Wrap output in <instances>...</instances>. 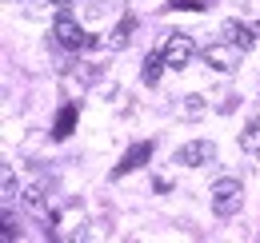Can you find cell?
<instances>
[{
	"label": "cell",
	"instance_id": "obj_1",
	"mask_svg": "<svg viewBox=\"0 0 260 243\" xmlns=\"http://www.w3.org/2000/svg\"><path fill=\"white\" fill-rule=\"evenodd\" d=\"M208 195H212V212L224 215V219L244 208V183H240V180H216Z\"/></svg>",
	"mask_w": 260,
	"mask_h": 243
},
{
	"label": "cell",
	"instance_id": "obj_2",
	"mask_svg": "<svg viewBox=\"0 0 260 243\" xmlns=\"http://www.w3.org/2000/svg\"><path fill=\"white\" fill-rule=\"evenodd\" d=\"M52 32H56V44H60V48H68V52H80V48H88V44H92V36L80 28L68 12H60V16H56Z\"/></svg>",
	"mask_w": 260,
	"mask_h": 243
},
{
	"label": "cell",
	"instance_id": "obj_3",
	"mask_svg": "<svg viewBox=\"0 0 260 243\" xmlns=\"http://www.w3.org/2000/svg\"><path fill=\"white\" fill-rule=\"evenodd\" d=\"M160 52H164V60H168V68L180 72V68H188V60L196 56V40H192V36H184V32H172V36L164 40Z\"/></svg>",
	"mask_w": 260,
	"mask_h": 243
},
{
	"label": "cell",
	"instance_id": "obj_4",
	"mask_svg": "<svg viewBox=\"0 0 260 243\" xmlns=\"http://www.w3.org/2000/svg\"><path fill=\"white\" fill-rule=\"evenodd\" d=\"M204 64L216 68V72H236V64H240V48H236L232 40H216V44L204 48Z\"/></svg>",
	"mask_w": 260,
	"mask_h": 243
},
{
	"label": "cell",
	"instance_id": "obj_5",
	"mask_svg": "<svg viewBox=\"0 0 260 243\" xmlns=\"http://www.w3.org/2000/svg\"><path fill=\"white\" fill-rule=\"evenodd\" d=\"M212 155H216L212 140H188L176 148V164L180 168H204V164H212Z\"/></svg>",
	"mask_w": 260,
	"mask_h": 243
},
{
	"label": "cell",
	"instance_id": "obj_6",
	"mask_svg": "<svg viewBox=\"0 0 260 243\" xmlns=\"http://www.w3.org/2000/svg\"><path fill=\"white\" fill-rule=\"evenodd\" d=\"M152 159V140H140V144H132L128 152H124V159L112 168V180H120V176H128V172H136V168H144Z\"/></svg>",
	"mask_w": 260,
	"mask_h": 243
},
{
	"label": "cell",
	"instance_id": "obj_7",
	"mask_svg": "<svg viewBox=\"0 0 260 243\" xmlns=\"http://www.w3.org/2000/svg\"><path fill=\"white\" fill-rule=\"evenodd\" d=\"M220 36H224V40H232L240 52H248V48L256 44V28H248V24H240V20H224Z\"/></svg>",
	"mask_w": 260,
	"mask_h": 243
},
{
	"label": "cell",
	"instance_id": "obj_8",
	"mask_svg": "<svg viewBox=\"0 0 260 243\" xmlns=\"http://www.w3.org/2000/svg\"><path fill=\"white\" fill-rule=\"evenodd\" d=\"M164 68H168L164 52H148V56H144V64H140V80H144V84H156Z\"/></svg>",
	"mask_w": 260,
	"mask_h": 243
},
{
	"label": "cell",
	"instance_id": "obj_9",
	"mask_svg": "<svg viewBox=\"0 0 260 243\" xmlns=\"http://www.w3.org/2000/svg\"><path fill=\"white\" fill-rule=\"evenodd\" d=\"M24 208L32 215H40V219H48V199H44V187H40V183H32V187L24 191Z\"/></svg>",
	"mask_w": 260,
	"mask_h": 243
},
{
	"label": "cell",
	"instance_id": "obj_10",
	"mask_svg": "<svg viewBox=\"0 0 260 243\" xmlns=\"http://www.w3.org/2000/svg\"><path fill=\"white\" fill-rule=\"evenodd\" d=\"M72 128H76V104H64V108H60V116H56L52 136H56V140H68V136H72Z\"/></svg>",
	"mask_w": 260,
	"mask_h": 243
},
{
	"label": "cell",
	"instance_id": "obj_11",
	"mask_svg": "<svg viewBox=\"0 0 260 243\" xmlns=\"http://www.w3.org/2000/svg\"><path fill=\"white\" fill-rule=\"evenodd\" d=\"M240 148H244L248 155H260V116L240 132Z\"/></svg>",
	"mask_w": 260,
	"mask_h": 243
},
{
	"label": "cell",
	"instance_id": "obj_12",
	"mask_svg": "<svg viewBox=\"0 0 260 243\" xmlns=\"http://www.w3.org/2000/svg\"><path fill=\"white\" fill-rule=\"evenodd\" d=\"M132 24H136L132 16H124V20H120V28L112 32V48H124V44H128V32H132Z\"/></svg>",
	"mask_w": 260,
	"mask_h": 243
},
{
	"label": "cell",
	"instance_id": "obj_13",
	"mask_svg": "<svg viewBox=\"0 0 260 243\" xmlns=\"http://www.w3.org/2000/svg\"><path fill=\"white\" fill-rule=\"evenodd\" d=\"M168 8H172V12H180V8H184V12H200V8H208V0H172Z\"/></svg>",
	"mask_w": 260,
	"mask_h": 243
},
{
	"label": "cell",
	"instance_id": "obj_14",
	"mask_svg": "<svg viewBox=\"0 0 260 243\" xmlns=\"http://www.w3.org/2000/svg\"><path fill=\"white\" fill-rule=\"evenodd\" d=\"M4 239H8V243L20 239V227H16V215H12V212H4Z\"/></svg>",
	"mask_w": 260,
	"mask_h": 243
},
{
	"label": "cell",
	"instance_id": "obj_15",
	"mask_svg": "<svg viewBox=\"0 0 260 243\" xmlns=\"http://www.w3.org/2000/svg\"><path fill=\"white\" fill-rule=\"evenodd\" d=\"M204 112V100L200 96H184V116H200Z\"/></svg>",
	"mask_w": 260,
	"mask_h": 243
},
{
	"label": "cell",
	"instance_id": "obj_16",
	"mask_svg": "<svg viewBox=\"0 0 260 243\" xmlns=\"http://www.w3.org/2000/svg\"><path fill=\"white\" fill-rule=\"evenodd\" d=\"M20 4H24V8L32 12V16H36V12H40V8H36V0H20Z\"/></svg>",
	"mask_w": 260,
	"mask_h": 243
},
{
	"label": "cell",
	"instance_id": "obj_17",
	"mask_svg": "<svg viewBox=\"0 0 260 243\" xmlns=\"http://www.w3.org/2000/svg\"><path fill=\"white\" fill-rule=\"evenodd\" d=\"M48 4H72V0H48Z\"/></svg>",
	"mask_w": 260,
	"mask_h": 243
},
{
	"label": "cell",
	"instance_id": "obj_18",
	"mask_svg": "<svg viewBox=\"0 0 260 243\" xmlns=\"http://www.w3.org/2000/svg\"><path fill=\"white\" fill-rule=\"evenodd\" d=\"M256 32H260V24H256Z\"/></svg>",
	"mask_w": 260,
	"mask_h": 243
}]
</instances>
